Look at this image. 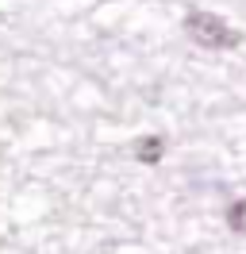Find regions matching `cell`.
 Instances as JSON below:
<instances>
[{
  "mask_svg": "<svg viewBox=\"0 0 246 254\" xmlns=\"http://www.w3.org/2000/svg\"><path fill=\"white\" fill-rule=\"evenodd\" d=\"M162 154H166V139H162V135H146V139H138V146H135V158L146 162V166H158Z\"/></svg>",
  "mask_w": 246,
  "mask_h": 254,
  "instance_id": "cell-2",
  "label": "cell"
},
{
  "mask_svg": "<svg viewBox=\"0 0 246 254\" xmlns=\"http://www.w3.org/2000/svg\"><path fill=\"white\" fill-rule=\"evenodd\" d=\"M184 35L204 50H231L239 43V31H231L227 23L212 12H188L184 16Z\"/></svg>",
  "mask_w": 246,
  "mask_h": 254,
  "instance_id": "cell-1",
  "label": "cell"
},
{
  "mask_svg": "<svg viewBox=\"0 0 246 254\" xmlns=\"http://www.w3.org/2000/svg\"><path fill=\"white\" fill-rule=\"evenodd\" d=\"M227 223H231V231L246 235V196H243V200H235V204L227 208Z\"/></svg>",
  "mask_w": 246,
  "mask_h": 254,
  "instance_id": "cell-3",
  "label": "cell"
}]
</instances>
